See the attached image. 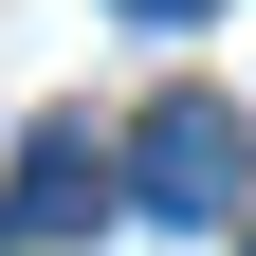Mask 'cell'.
<instances>
[{
    "label": "cell",
    "mask_w": 256,
    "mask_h": 256,
    "mask_svg": "<svg viewBox=\"0 0 256 256\" xmlns=\"http://www.w3.org/2000/svg\"><path fill=\"white\" fill-rule=\"evenodd\" d=\"M238 183H256V128L220 92H165V110L128 128V202L146 220H238Z\"/></svg>",
    "instance_id": "cell-1"
},
{
    "label": "cell",
    "mask_w": 256,
    "mask_h": 256,
    "mask_svg": "<svg viewBox=\"0 0 256 256\" xmlns=\"http://www.w3.org/2000/svg\"><path fill=\"white\" fill-rule=\"evenodd\" d=\"M110 183H128V165H92L74 128H37V146H18V238H74V220H110Z\"/></svg>",
    "instance_id": "cell-2"
},
{
    "label": "cell",
    "mask_w": 256,
    "mask_h": 256,
    "mask_svg": "<svg viewBox=\"0 0 256 256\" xmlns=\"http://www.w3.org/2000/svg\"><path fill=\"white\" fill-rule=\"evenodd\" d=\"M128 18H165V37H183V18H220V0H128Z\"/></svg>",
    "instance_id": "cell-3"
}]
</instances>
